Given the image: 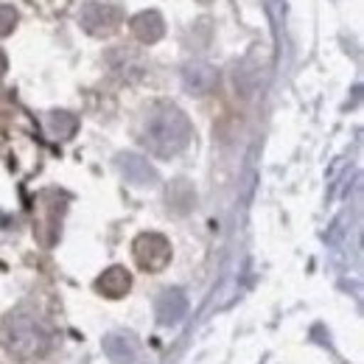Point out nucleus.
<instances>
[{
    "instance_id": "39448f33",
    "label": "nucleus",
    "mask_w": 364,
    "mask_h": 364,
    "mask_svg": "<svg viewBox=\"0 0 364 364\" xmlns=\"http://www.w3.org/2000/svg\"><path fill=\"white\" fill-rule=\"evenodd\" d=\"M107 359L115 364H135L137 362V339L132 333H109L104 339Z\"/></svg>"
},
{
    "instance_id": "423d86ee",
    "label": "nucleus",
    "mask_w": 364,
    "mask_h": 364,
    "mask_svg": "<svg viewBox=\"0 0 364 364\" xmlns=\"http://www.w3.org/2000/svg\"><path fill=\"white\" fill-rule=\"evenodd\" d=\"M118 11L112 6H87L82 14V26L90 34H112V28L118 26Z\"/></svg>"
},
{
    "instance_id": "f257e3e1",
    "label": "nucleus",
    "mask_w": 364,
    "mask_h": 364,
    "mask_svg": "<svg viewBox=\"0 0 364 364\" xmlns=\"http://www.w3.org/2000/svg\"><path fill=\"white\" fill-rule=\"evenodd\" d=\"M191 121L177 104L160 101L149 109L146 124H143V140L151 154L157 157H174L191 143Z\"/></svg>"
},
{
    "instance_id": "1a4fd4ad",
    "label": "nucleus",
    "mask_w": 364,
    "mask_h": 364,
    "mask_svg": "<svg viewBox=\"0 0 364 364\" xmlns=\"http://www.w3.org/2000/svg\"><path fill=\"white\" fill-rule=\"evenodd\" d=\"M118 163H121L124 177L129 182H135V185H151V182L157 180L154 168H151V166L146 163V157H140V154H124Z\"/></svg>"
},
{
    "instance_id": "f03ea898",
    "label": "nucleus",
    "mask_w": 364,
    "mask_h": 364,
    "mask_svg": "<svg viewBox=\"0 0 364 364\" xmlns=\"http://www.w3.org/2000/svg\"><path fill=\"white\" fill-rule=\"evenodd\" d=\"M48 342H50L48 331L28 314H14V317L6 319V348L20 362L43 356L48 350Z\"/></svg>"
},
{
    "instance_id": "6e6552de",
    "label": "nucleus",
    "mask_w": 364,
    "mask_h": 364,
    "mask_svg": "<svg viewBox=\"0 0 364 364\" xmlns=\"http://www.w3.org/2000/svg\"><path fill=\"white\" fill-rule=\"evenodd\" d=\"M129 286H132V277H129V272L124 267H109L107 272L98 277V283H95V289L104 297H112V300L124 297L129 291Z\"/></svg>"
},
{
    "instance_id": "0eeeda50",
    "label": "nucleus",
    "mask_w": 364,
    "mask_h": 364,
    "mask_svg": "<svg viewBox=\"0 0 364 364\" xmlns=\"http://www.w3.org/2000/svg\"><path fill=\"white\" fill-rule=\"evenodd\" d=\"M216 79H219L216 70L210 65H205V62H193V65L185 68V87H188V92H193V95L210 92L216 87Z\"/></svg>"
},
{
    "instance_id": "9d476101",
    "label": "nucleus",
    "mask_w": 364,
    "mask_h": 364,
    "mask_svg": "<svg viewBox=\"0 0 364 364\" xmlns=\"http://www.w3.org/2000/svg\"><path fill=\"white\" fill-rule=\"evenodd\" d=\"M132 31L143 43H157L163 37V20L154 11H143V14L132 17Z\"/></svg>"
},
{
    "instance_id": "7ed1b4c3",
    "label": "nucleus",
    "mask_w": 364,
    "mask_h": 364,
    "mask_svg": "<svg viewBox=\"0 0 364 364\" xmlns=\"http://www.w3.org/2000/svg\"><path fill=\"white\" fill-rule=\"evenodd\" d=\"M135 261L143 272H160L171 261V244L160 232H143L135 241Z\"/></svg>"
},
{
    "instance_id": "20e7f679",
    "label": "nucleus",
    "mask_w": 364,
    "mask_h": 364,
    "mask_svg": "<svg viewBox=\"0 0 364 364\" xmlns=\"http://www.w3.org/2000/svg\"><path fill=\"white\" fill-rule=\"evenodd\" d=\"M188 314V297L180 289H168L157 300V322L160 325H177Z\"/></svg>"
},
{
    "instance_id": "9b49d317",
    "label": "nucleus",
    "mask_w": 364,
    "mask_h": 364,
    "mask_svg": "<svg viewBox=\"0 0 364 364\" xmlns=\"http://www.w3.org/2000/svg\"><path fill=\"white\" fill-rule=\"evenodd\" d=\"M14 23H17V14L9 6H0V34H9Z\"/></svg>"
}]
</instances>
